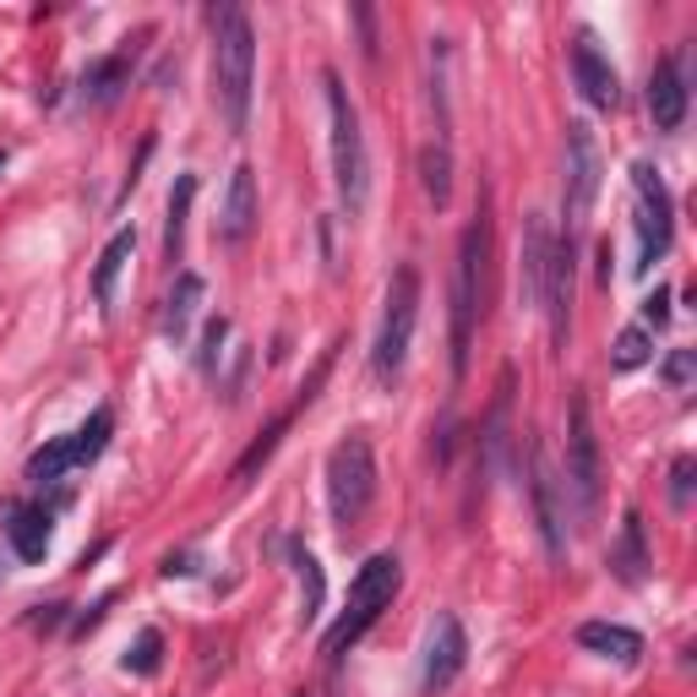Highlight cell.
Here are the masks:
<instances>
[{"label": "cell", "instance_id": "obj_1", "mask_svg": "<svg viewBox=\"0 0 697 697\" xmlns=\"http://www.w3.org/2000/svg\"><path fill=\"white\" fill-rule=\"evenodd\" d=\"M213 104L224 126L240 137L251 121V93H256V28L240 7H213Z\"/></svg>", "mask_w": 697, "mask_h": 697}, {"label": "cell", "instance_id": "obj_2", "mask_svg": "<svg viewBox=\"0 0 697 697\" xmlns=\"http://www.w3.org/2000/svg\"><path fill=\"white\" fill-rule=\"evenodd\" d=\"M327 88V121H332V180H338V202L348 218H360L371 202V153H366V131H360V110L348 99L343 77L327 66L321 72Z\"/></svg>", "mask_w": 697, "mask_h": 697}, {"label": "cell", "instance_id": "obj_3", "mask_svg": "<svg viewBox=\"0 0 697 697\" xmlns=\"http://www.w3.org/2000/svg\"><path fill=\"white\" fill-rule=\"evenodd\" d=\"M485 267H491V213L480 202V213L469 218L458 240V262H453V377L458 382L469 371V343L485 316Z\"/></svg>", "mask_w": 697, "mask_h": 697}, {"label": "cell", "instance_id": "obj_4", "mask_svg": "<svg viewBox=\"0 0 697 697\" xmlns=\"http://www.w3.org/2000/svg\"><path fill=\"white\" fill-rule=\"evenodd\" d=\"M398 588H404V567H398V556L393 550H377V556H366V567L355 572V583H348V605H343V616L327 626V637H321V654L327 659H343V648H355L377 621H382V610L398 599Z\"/></svg>", "mask_w": 697, "mask_h": 697}, {"label": "cell", "instance_id": "obj_5", "mask_svg": "<svg viewBox=\"0 0 697 697\" xmlns=\"http://www.w3.org/2000/svg\"><path fill=\"white\" fill-rule=\"evenodd\" d=\"M371 502H377V453H371V436L348 431L327 453V512L348 534V529H360Z\"/></svg>", "mask_w": 697, "mask_h": 697}, {"label": "cell", "instance_id": "obj_6", "mask_svg": "<svg viewBox=\"0 0 697 697\" xmlns=\"http://www.w3.org/2000/svg\"><path fill=\"white\" fill-rule=\"evenodd\" d=\"M415 321H420V267H398L388 283V311H382V332L371 343V377L382 388H398L409 343H415Z\"/></svg>", "mask_w": 697, "mask_h": 697}, {"label": "cell", "instance_id": "obj_7", "mask_svg": "<svg viewBox=\"0 0 697 697\" xmlns=\"http://www.w3.org/2000/svg\"><path fill=\"white\" fill-rule=\"evenodd\" d=\"M632 197H637V273H648L654 262H664L675 240V197L648 159L632 164Z\"/></svg>", "mask_w": 697, "mask_h": 697}, {"label": "cell", "instance_id": "obj_8", "mask_svg": "<svg viewBox=\"0 0 697 697\" xmlns=\"http://www.w3.org/2000/svg\"><path fill=\"white\" fill-rule=\"evenodd\" d=\"M599 480H605V464H599V436H594V420H588V398L572 393L567 398V480H561V491H572L578 518L599 512Z\"/></svg>", "mask_w": 697, "mask_h": 697}, {"label": "cell", "instance_id": "obj_9", "mask_svg": "<svg viewBox=\"0 0 697 697\" xmlns=\"http://www.w3.org/2000/svg\"><path fill=\"white\" fill-rule=\"evenodd\" d=\"M599 180H605L599 142H594V131L583 121H572L567 126V186H561V197H567V235H578L588 224V213L599 202Z\"/></svg>", "mask_w": 697, "mask_h": 697}, {"label": "cell", "instance_id": "obj_10", "mask_svg": "<svg viewBox=\"0 0 697 697\" xmlns=\"http://www.w3.org/2000/svg\"><path fill=\"white\" fill-rule=\"evenodd\" d=\"M523 458H529V502H534V529H540V545H545V556L550 561H561L567 556V507H561V480H556V469H550V458H545V447L540 442H523Z\"/></svg>", "mask_w": 697, "mask_h": 697}, {"label": "cell", "instance_id": "obj_11", "mask_svg": "<svg viewBox=\"0 0 697 697\" xmlns=\"http://www.w3.org/2000/svg\"><path fill=\"white\" fill-rule=\"evenodd\" d=\"M464 664H469V632H464V621L453 616V610H442L436 621H431V643H426V692L436 697V692H447L458 675H464Z\"/></svg>", "mask_w": 697, "mask_h": 697}, {"label": "cell", "instance_id": "obj_12", "mask_svg": "<svg viewBox=\"0 0 697 697\" xmlns=\"http://www.w3.org/2000/svg\"><path fill=\"white\" fill-rule=\"evenodd\" d=\"M572 267H578V245H572V235H561V240L550 245L545 289H540V311L550 316L556 348H567V332H572Z\"/></svg>", "mask_w": 697, "mask_h": 697}, {"label": "cell", "instance_id": "obj_13", "mask_svg": "<svg viewBox=\"0 0 697 697\" xmlns=\"http://www.w3.org/2000/svg\"><path fill=\"white\" fill-rule=\"evenodd\" d=\"M572 83H578L583 104H594V110H616L621 104V77L605 61V50H599L594 34H578L572 39Z\"/></svg>", "mask_w": 697, "mask_h": 697}, {"label": "cell", "instance_id": "obj_14", "mask_svg": "<svg viewBox=\"0 0 697 697\" xmlns=\"http://www.w3.org/2000/svg\"><path fill=\"white\" fill-rule=\"evenodd\" d=\"M327 366H332V355H321V366L311 371V382L300 388V398H294V404H289L283 415H273V420L262 426V436H256V442H251V447L240 453V464H235V485H251V480H256V469H262V464H267V458L278 453V442H283V431L294 426V415H300V409H305V404L316 398V388L327 382Z\"/></svg>", "mask_w": 697, "mask_h": 697}, {"label": "cell", "instance_id": "obj_15", "mask_svg": "<svg viewBox=\"0 0 697 697\" xmlns=\"http://www.w3.org/2000/svg\"><path fill=\"white\" fill-rule=\"evenodd\" d=\"M251 229H256V169L251 164H235L229 191H224V207H218V240L224 245H245Z\"/></svg>", "mask_w": 697, "mask_h": 697}, {"label": "cell", "instance_id": "obj_16", "mask_svg": "<svg viewBox=\"0 0 697 697\" xmlns=\"http://www.w3.org/2000/svg\"><path fill=\"white\" fill-rule=\"evenodd\" d=\"M550 224H545V213H529L523 218V235H518V294H523V305H534L540 311V289H545V262H550Z\"/></svg>", "mask_w": 697, "mask_h": 697}, {"label": "cell", "instance_id": "obj_17", "mask_svg": "<svg viewBox=\"0 0 697 697\" xmlns=\"http://www.w3.org/2000/svg\"><path fill=\"white\" fill-rule=\"evenodd\" d=\"M648 115H654V131H681L686 121V77L675 55H664L648 77Z\"/></svg>", "mask_w": 697, "mask_h": 697}, {"label": "cell", "instance_id": "obj_18", "mask_svg": "<svg viewBox=\"0 0 697 697\" xmlns=\"http://www.w3.org/2000/svg\"><path fill=\"white\" fill-rule=\"evenodd\" d=\"M126 88H131V55H126V50L88 61V72H83V104H93V110H110V104H115Z\"/></svg>", "mask_w": 697, "mask_h": 697}, {"label": "cell", "instance_id": "obj_19", "mask_svg": "<svg viewBox=\"0 0 697 697\" xmlns=\"http://www.w3.org/2000/svg\"><path fill=\"white\" fill-rule=\"evenodd\" d=\"M50 523H55V512H50V507H39V502L12 507V523H7L12 550H17L23 561H45V550H50Z\"/></svg>", "mask_w": 697, "mask_h": 697}, {"label": "cell", "instance_id": "obj_20", "mask_svg": "<svg viewBox=\"0 0 697 697\" xmlns=\"http://www.w3.org/2000/svg\"><path fill=\"white\" fill-rule=\"evenodd\" d=\"M578 643H583L588 654L616 659V664H637V659H643V637H637L632 626H621V621H583V626H578Z\"/></svg>", "mask_w": 697, "mask_h": 697}, {"label": "cell", "instance_id": "obj_21", "mask_svg": "<svg viewBox=\"0 0 697 697\" xmlns=\"http://www.w3.org/2000/svg\"><path fill=\"white\" fill-rule=\"evenodd\" d=\"M202 294H207L202 273H175V289H169V300H164V338H169V343H186Z\"/></svg>", "mask_w": 697, "mask_h": 697}, {"label": "cell", "instance_id": "obj_22", "mask_svg": "<svg viewBox=\"0 0 697 697\" xmlns=\"http://www.w3.org/2000/svg\"><path fill=\"white\" fill-rule=\"evenodd\" d=\"M420 186H426V197H431L436 213L453 202V148H447L442 137L420 148Z\"/></svg>", "mask_w": 697, "mask_h": 697}, {"label": "cell", "instance_id": "obj_23", "mask_svg": "<svg viewBox=\"0 0 697 697\" xmlns=\"http://www.w3.org/2000/svg\"><path fill=\"white\" fill-rule=\"evenodd\" d=\"M191 202H197V175H175L169 224H164V262H169V267L186 256V218H191Z\"/></svg>", "mask_w": 697, "mask_h": 697}, {"label": "cell", "instance_id": "obj_24", "mask_svg": "<svg viewBox=\"0 0 697 697\" xmlns=\"http://www.w3.org/2000/svg\"><path fill=\"white\" fill-rule=\"evenodd\" d=\"M610 567H616V578H621V583H643V572H648V550H643V518H637V512H626V518H621V540H616V550H610Z\"/></svg>", "mask_w": 697, "mask_h": 697}, {"label": "cell", "instance_id": "obj_25", "mask_svg": "<svg viewBox=\"0 0 697 697\" xmlns=\"http://www.w3.org/2000/svg\"><path fill=\"white\" fill-rule=\"evenodd\" d=\"M131 251H137V229H121V235L99 251V267H93V300H99V305L115 300V278H121V267L131 262Z\"/></svg>", "mask_w": 697, "mask_h": 697}, {"label": "cell", "instance_id": "obj_26", "mask_svg": "<svg viewBox=\"0 0 697 697\" xmlns=\"http://www.w3.org/2000/svg\"><path fill=\"white\" fill-rule=\"evenodd\" d=\"M289 561H294V572H300V621L311 626L316 616H321V599H327V578H321V561L294 540L289 545Z\"/></svg>", "mask_w": 697, "mask_h": 697}, {"label": "cell", "instance_id": "obj_27", "mask_svg": "<svg viewBox=\"0 0 697 697\" xmlns=\"http://www.w3.org/2000/svg\"><path fill=\"white\" fill-rule=\"evenodd\" d=\"M507 415H512V371H502V382H496V404H491V420H485V436H480V447H485V469H496V464H502V453H507Z\"/></svg>", "mask_w": 697, "mask_h": 697}, {"label": "cell", "instance_id": "obj_28", "mask_svg": "<svg viewBox=\"0 0 697 697\" xmlns=\"http://www.w3.org/2000/svg\"><path fill=\"white\" fill-rule=\"evenodd\" d=\"M72 469H77L72 436H55V442H45V447L28 458V480H34V485H55V480H66Z\"/></svg>", "mask_w": 697, "mask_h": 697}, {"label": "cell", "instance_id": "obj_29", "mask_svg": "<svg viewBox=\"0 0 697 697\" xmlns=\"http://www.w3.org/2000/svg\"><path fill=\"white\" fill-rule=\"evenodd\" d=\"M110 436H115V415H110V409H93V415H88V420L72 431V453H77V469H83V464H93V458L110 447Z\"/></svg>", "mask_w": 697, "mask_h": 697}, {"label": "cell", "instance_id": "obj_30", "mask_svg": "<svg viewBox=\"0 0 697 697\" xmlns=\"http://www.w3.org/2000/svg\"><path fill=\"white\" fill-rule=\"evenodd\" d=\"M654 360V332L648 327H626L616 343H610V371H637Z\"/></svg>", "mask_w": 697, "mask_h": 697}, {"label": "cell", "instance_id": "obj_31", "mask_svg": "<svg viewBox=\"0 0 697 697\" xmlns=\"http://www.w3.org/2000/svg\"><path fill=\"white\" fill-rule=\"evenodd\" d=\"M164 664V637L148 626V632H137V643H131V654H126V670L131 675H153Z\"/></svg>", "mask_w": 697, "mask_h": 697}, {"label": "cell", "instance_id": "obj_32", "mask_svg": "<svg viewBox=\"0 0 697 697\" xmlns=\"http://www.w3.org/2000/svg\"><path fill=\"white\" fill-rule=\"evenodd\" d=\"M692 371H697L692 348H670L664 366H659V377H664V388H670V393H686V388H692Z\"/></svg>", "mask_w": 697, "mask_h": 697}, {"label": "cell", "instance_id": "obj_33", "mask_svg": "<svg viewBox=\"0 0 697 697\" xmlns=\"http://www.w3.org/2000/svg\"><path fill=\"white\" fill-rule=\"evenodd\" d=\"M692 474H697V458H675L670 464V507H692Z\"/></svg>", "mask_w": 697, "mask_h": 697}, {"label": "cell", "instance_id": "obj_34", "mask_svg": "<svg viewBox=\"0 0 697 697\" xmlns=\"http://www.w3.org/2000/svg\"><path fill=\"white\" fill-rule=\"evenodd\" d=\"M224 338H229V316H213L207 332H202V371L213 377L218 371V355H224Z\"/></svg>", "mask_w": 697, "mask_h": 697}, {"label": "cell", "instance_id": "obj_35", "mask_svg": "<svg viewBox=\"0 0 697 697\" xmlns=\"http://www.w3.org/2000/svg\"><path fill=\"white\" fill-rule=\"evenodd\" d=\"M664 321H670V283H654V294H643V321L637 327L659 332Z\"/></svg>", "mask_w": 697, "mask_h": 697}, {"label": "cell", "instance_id": "obj_36", "mask_svg": "<svg viewBox=\"0 0 697 697\" xmlns=\"http://www.w3.org/2000/svg\"><path fill=\"white\" fill-rule=\"evenodd\" d=\"M0 169H7V148H0Z\"/></svg>", "mask_w": 697, "mask_h": 697}]
</instances>
